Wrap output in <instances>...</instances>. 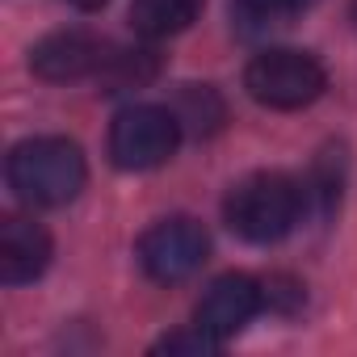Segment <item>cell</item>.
<instances>
[{
    "instance_id": "obj_10",
    "label": "cell",
    "mask_w": 357,
    "mask_h": 357,
    "mask_svg": "<svg viewBox=\"0 0 357 357\" xmlns=\"http://www.w3.org/2000/svg\"><path fill=\"white\" fill-rule=\"evenodd\" d=\"M172 114H176V122H181L185 135L211 139V135H219L223 122H227V101H223L219 89H211V84H185L181 93H176V101H172Z\"/></svg>"
},
{
    "instance_id": "obj_14",
    "label": "cell",
    "mask_w": 357,
    "mask_h": 357,
    "mask_svg": "<svg viewBox=\"0 0 357 357\" xmlns=\"http://www.w3.org/2000/svg\"><path fill=\"white\" fill-rule=\"evenodd\" d=\"M219 349H223V344H219L215 336H206L198 324H194L190 332H172V336H164V340L155 344V353H198V357H202V353H219Z\"/></svg>"
},
{
    "instance_id": "obj_2",
    "label": "cell",
    "mask_w": 357,
    "mask_h": 357,
    "mask_svg": "<svg viewBox=\"0 0 357 357\" xmlns=\"http://www.w3.org/2000/svg\"><path fill=\"white\" fill-rule=\"evenodd\" d=\"M303 215H307L303 181H294L290 172H252L231 185V194L223 202L227 227L248 244L286 240L303 223Z\"/></svg>"
},
{
    "instance_id": "obj_12",
    "label": "cell",
    "mask_w": 357,
    "mask_h": 357,
    "mask_svg": "<svg viewBox=\"0 0 357 357\" xmlns=\"http://www.w3.org/2000/svg\"><path fill=\"white\" fill-rule=\"evenodd\" d=\"M155 76H160V55L151 47H114L97 80L105 93H130V89H147Z\"/></svg>"
},
{
    "instance_id": "obj_5",
    "label": "cell",
    "mask_w": 357,
    "mask_h": 357,
    "mask_svg": "<svg viewBox=\"0 0 357 357\" xmlns=\"http://www.w3.org/2000/svg\"><path fill=\"white\" fill-rule=\"evenodd\" d=\"M206 257H211V236L190 215L160 219L139 236V265L151 282H164V286L194 278L206 265Z\"/></svg>"
},
{
    "instance_id": "obj_9",
    "label": "cell",
    "mask_w": 357,
    "mask_h": 357,
    "mask_svg": "<svg viewBox=\"0 0 357 357\" xmlns=\"http://www.w3.org/2000/svg\"><path fill=\"white\" fill-rule=\"evenodd\" d=\"M206 0H135L130 5V26L139 38L147 43H160V38H172L198 22Z\"/></svg>"
},
{
    "instance_id": "obj_7",
    "label": "cell",
    "mask_w": 357,
    "mask_h": 357,
    "mask_svg": "<svg viewBox=\"0 0 357 357\" xmlns=\"http://www.w3.org/2000/svg\"><path fill=\"white\" fill-rule=\"evenodd\" d=\"M109 51L114 47L101 34H93V30H55V34H47V38L34 43L30 72L38 80H51V84L89 80V76H101Z\"/></svg>"
},
{
    "instance_id": "obj_1",
    "label": "cell",
    "mask_w": 357,
    "mask_h": 357,
    "mask_svg": "<svg viewBox=\"0 0 357 357\" xmlns=\"http://www.w3.org/2000/svg\"><path fill=\"white\" fill-rule=\"evenodd\" d=\"M5 172H9V190L26 206H43V211L68 206L89 181L84 151L63 135H38L17 143L9 151Z\"/></svg>"
},
{
    "instance_id": "obj_3",
    "label": "cell",
    "mask_w": 357,
    "mask_h": 357,
    "mask_svg": "<svg viewBox=\"0 0 357 357\" xmlns=\"http://www.w3.org/2000/svg\"><path fill=\"white\" fill-rule=\"evenodd\" d=\"M244 89L265 109H307L311 101L324 97L328 76L315 55L294 47H273L252 55V63L244 68Z\"/></svg>"
},
{
    "instance_id": "obj_8",
    "label": "cell",
    "mask_w": 357,
    "mask_h": 357,
    "mask_svg": "<svg viewBox=\"0 0 357 357\" xmlns=\"http://www.w3.org/2000/svg\"><path fill=\"white\" fill-rule=\"evenodd\" d=\"M51 252L55 244L43 223L22 219V215H9L0 223V282L5 286H26L43 278L51 265Z\"/></svg>"
},
{
    "instance_id": "obj_15",
    "label": "cell",
    "mask_w": 357,
    "mask_h": 357,
    "mask_svg": "<svg viewBox=\"0 0 357 357\" xmlns=\"http://www.w3.org/2000/svg\"><path fill=\"white\" fill-rule=\"evenodd\" d=\"M72 9H84V13H93V9H101V5H109V0H68Z\"/></svg>"
},
{
    "instance_id": "obj_11",
    "label": "cell",
    "mask_w": 357,
    "mask_h": 357,
    "mask_svg": "<svg viewBox=\"0 0 357 357\" xmlns=\"http://www.w3.org/2000/svg\"><path fill=\"white\" fill-rule=\"evenodd\" d=\"M340 185H344V155H340V147H328V151L315 155V164H311L307 176H303L307 215L328 219V215L340 206Z\"/></svg>"
},
{
    "instance_id": "obj_6",
    "label": "cell",
    "mask_w": 357,
    "mask_h": 357,
    "mask_svg": "<svg viewBox=\"0 0 357 357\" xmlns=\"http://www.w3.org/2000/svg\"><path fill=\"white\" fill-rule=\"evenodd\" d=\"M261 307H265V286H261L257 278H248V273H223V278H215V282L206 286V294L198 298L194 324H198L206 336H215L219 344H227L231 336H240V332L257 319Z\"/></svg>"
},
{
    "instance_id": "obj_13",
    "label": "cell",
    "mask_w": 357,
    "mask_h": 357,
    "mask_svg": "<svg viewBox=\"0 0 357 357\" xmlns=\"http://www.w3.org/2000/svg\"><path fill=\"white\" fill-rule=\"evenodd\" d=\"M231 5L248 30H265V26H282L286 17H294L307 0H231Z\"/></svg>"
},
{
    "instance_id": "obj_16",
    "label": "cell",
    "mask_w": 357,
    "mask_h": 357,
    "mask_svg": "<svg viewBox=\"0 0 357 357\" xmlns=\"http://www.w3.org/2000/svg\"><path fill=\"white\" fill-rule=\"evenodd\" d=\"M353 17H357V0H353Z\"/></svg>"
},
{
    "instance_id": "obj_4",
    "label": "cell",
    "mask_w": 357,
    "mask_h": 357,
    "mask_svg": "<svg viewBox=\"0 0 357 357\" xmlns=\"http://www.w3.org/2000/svg\"><path fill=\"white\" fill-rule=\"evenodd\" d=\"M181 122L172 105H126L109 122V160L126 172H147L172 160L181 143Z\"/></svg>"
}]
</instances>
